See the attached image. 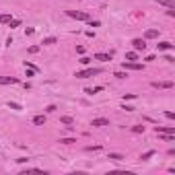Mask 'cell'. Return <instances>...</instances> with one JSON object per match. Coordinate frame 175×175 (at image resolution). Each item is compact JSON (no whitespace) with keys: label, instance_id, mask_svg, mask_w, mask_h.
Returning <instances> with one entry per match:
<instances>
[{"label":"cell","instance_id":"2","mask_svg":"<svg viewBox=\"0 0 175 175\" xmlns=\"http://www.w3.org/2000/svg\"><path fill=\"white\" fill-rule=\"evenodd\" d=\"M66 15L70 19H76V21H89V15L82 10H66Z\"/></svg>","mask_w":175,"mask_h":175},{"label":"cell","instance_id":"24","mask_svg":"<svg viewBox=\"0 0 175 175\" xmlns=\"http://www.w3.org/2000/svg\"><path fill=\"white\" fill-rule=\"evenodd\" d=\"M132 132H134V134H142V132H144V126H134Z\"/></svg>","mask_w":175,"mask_h":175},{"label":"cell","instance_id":"9","mask_svg":"<svg viewBox=\"0 0 175 175\" xmlns=\"http://www.w3.org/2000/svg\"><path fill=\"white\" fill-rule=\"evenodd\" d=\"M17 76H0V85H17Z\"/></svg>","mask_w":175,"mask_h":175},{"label":"cell","instance_id":"1","mask_svg":"<svg viewBox=\"0 0 175 175\" xmlns=\"http://www.w3.org/2000/svg\"><path fill=\"white\" fill-rule=\"evenodd\" d=\"M101 72V68H85V70H79L74 76L76 79H91V76H97Z\"/></svg>","mask_w":175,"mask_h":175},{"label":"cell","instance_id":"20","mask_svg":"<svg viewBox=\"0 0 175 175\" xmlns=\"http://www.w3.org/2000/svg\"><path fill=\"white\" fill-rule=\"evenodd\" d=\"M10 107V109H17V111H21V109H23V107H21V105L19 103H15V101H9V103H6Z\"/></svg>","mask_w":175,"mask_h":175},{"label":"cell","instance_id":"11","mask_svg":"<svg viewBox=\"0 0 175 175\" xmlns=\"http://www.w3.org/2000/svg\"><path fill=\"white\" fill-rule=\"evenodd\" d=\"M95 60H99V62H109V60H111V54L99 52V54H95Z\"/></svg>","mask_w":175,"mask_h":175},{"label":"cell","instance_id":"3","mask_svg":"<svg viewBox=\"0 0 175 175\" xmlns=\"http://www.w3.org/2000/svg\"><path fill=\"white\" fill-rule=\"evenodd\" d=\"M93 128H105V126H109V120L107 117H95L93 122H91Z\"/></svg>","mask_w":175,"mask_h":175},{"label":"cell","instance_id":"21","mask_svg":"<svg viewBox=\"0 0 175 175\" xmlns=\"http://www.w3.org/2000/svg\"><path fill=\"white\" fill-rule=\"evenodd\" d=\"M152 155H155V150H146V152H144V155H142L140 159H142V161H149V159L152 157Z\"/></svg>","mask_w":175,"mask_h":175},{"label":"cell","instance_id":"15","mask_svg":"<svg viewBox=\"0 0 175 175\" xmlns=\"http://www.w3.org/2000/svg\"><path fill=\"white\" fill-rule=\"evenodd\" d=\"M33 124H35V126H44V124H45V115H35Z\"/></svg>","mask_w":175,"mask_h":175},{"label":"cell","instance_id":"14","mask_svg":"<svg viewBox=\"0 0 175 175\" xmlns=\"http://www.w3.org/2000/svg\"><path fill=\"white\" fill-rule=\"evenodd\" d=\"M155 2L163 4V6H167V9H175V2H173V0H155Z\"/></svg>","mask_w":175,"mask_h":175},{"label":"cell","instance_id":"4","mask_svg":"<svg viewBox=\"0 0 175 175\" xmlns=\"http://www.w3.org/2000/svg\"><path fill=\"white\" fill-rule=\"evenodd\" d=\"M155 132L157 134H175L173 126H155Z\"/></svg>","mask_w":175,"mask_h":175},{"label":"cell","instance_id":"19","mask_svg":"<svg viewBox=\"0 0 175 175\" xmlns=\"http://www.w3.org/2000/svg\"><path fill=\"white\" fill-rule=\"evenodd\" d=\"M10 15H0V25H4V23H10Z\"/></svg>","mask_w":175,"mask_h":175},{"label":"cell","instance_id":"10","mask_svg":"<svg viewBox=\"0 0 175 175\" xmlns=\"http://www.w3.org/2000/svg\"><path fill=\"white\" fill-rule=\"evenodd\" d=\"M157 37H159V29H146L144 39H157Z\"/></svg>","mask_w":175,"mask_h":175},{"label":"cell","instance_id":"8","mask_svg":"<svg viewBox=\"0 0 175 175\" xmlns=\"http://www.w3.org/2000/svg\"><path fill=\"white\" fill-rule=\"evenodd\" d=\"M175 45L171 44V41H161V44H157V50L159 52H171Z\"/></svg>","mask_w":175,"mask_h":175},{"label":"cell","instance_id":"6","mask_svg":"<svg viewBox=\"0 0 175 175\" xmlns=\"http://www.w3.org/2000/svg\"><path fill=\"white\" fill-rule=\"evenodd\" d=\"M152 87L155 89H173V80H157V82H152Z\"/></svg>","mask_w":175,"mask_h":175},{"label":"cell","instance_id":"16","mask_svg":"<svg viewBox=\"0 0 175 175\" xmlns=\"http://www.w3.org/2000/svg\"><path fill=\"white\" fill-rule=\"evenodd\" d=\"M107 159H109V161H122V155H120V152H109V157H107Z\"/></svg>","mask_w":175,"mask_h":175},{"label":"cell","instance_id":"17","mask_svg":"<svg viewBox=\"0 0 175 175\" xmlns=\"http://www.w3.org/2000/svg\"><path fill=\"white\" fill-rule=\"evenodd\" d=\"M9 27H10V29H17V27H21V21H19V19H10Z\"/></svg>","mask_w":175,"mask_h":175},{"label":"cell","instance_id":"27","mask_svg":"<svg viewBox=\"0 0 175 175\" xmlns=\"http://www.w3.org/2000/svg\"><path fill=\"white\" fill-rule=\"evenodd\" d=\"M99 25H101L99 21H89V27H93V29H95V27H99Z\"/></svg>","mask_w":175,"mask_h":175},{"label":"cell","instance_id":"22","mask_svg":"<svg viewBox=\"0 0 175 175\" xmlns=\"http://www.w3.org/2000/svg\"><path fill=\"white\" fill-rule=\"evenodd\" d=\"M56 44V37H45L44 39V45H54Z\"/></svg>","mask_w":175,"mask_h":175},{"label":"cell","instance_id":"18","mask_svg":"<svg viewBox=\"0 0 175 175\" xmlns=\"http://www.w3.org/2000/svg\"><path fill=\"white\" fill-rule=\"evenodd\" d=\"M60 122L66 124V126H72V124H74V120H72V117H68V115H64V117H60Z\"/></svg>","mask_w":175,"mask_h":175},{"label":"cell","instance_id":"26","mask_svg":"<svg viewBox=\"0 0 175 175\" xmlns=\"http://www.w3.org/2000/svg\"><path fill=\"white\" fill-rule=\"evenodd\" d=\"M62 144H72V142H76V138H60Z\"/></svg>","mask_w":175,"mask_h":175},{"label":"cell","instance_id":"23","mask_svg":"<svg viewBox=\"0 0 175 175\" xmlns=\"http://www.w3.org/2000/svg\"><path fill=\"white\" fill-rule=\"evenodd\" d=\"M114 76H115V79H120V80H124V79H128V72H115Z\"/></svg>","mask_w":175,"mask_h":175},{"label":"cell","instance_id":"29","mask_svg":"<svg viewBox=\"0 0 175 175\" xmlns=\"http://www.w3.org/2000/svg\"><path fill=\"white\" fill-rule=\"evenodd\" d=\"M165 117H169V120H175V114H173V111H165Z\"/></svg>","mask_w":175,"mask_h":175},{"label":"cell","instance_id":"12","mask_svg":"<svg viewBox=\"0 0 175 175\" xmlns=\"http://www.w3.org/2000/svg\"><path fill=\"white\" fill-rule=\"evenodd\" d=\"M126 60L128 62H136L138 60V52H136V50H134V52H128L126 54Z\"/></svg>","mask_w":175,"mask_h":175},{"label":"cell","instance_id":"28","mask_svg":"<svg viewBox=\"0 0 175 175\" xmlns=\"http://www.w3.org/2000/svg\"><path fill=\"white\" fill-rule=\"evenodd\" d=\"M39 52V47H37V45H31V47H29V54H37Z\"/></svg>","mask_w":175,"mask_h":175},{"label":"cell","instance_id":"7","mask_svg":"<svg viewBox=\"0 0 175 175\" xmlns=\"http://www.w3.org/2000/svg\"><path fill=\"white\" fill-rule=\"evenodd\" d=\"M122 66H124V70H144V66L138 64V62H124Z\"/></svg>","mask_w":175,"mask_h":175},{"label":"cell","instance_id":"25","mask_svg":"<svg viewBox=\"0 0 175 175\" xmlns=\"http://www.w3.org/2000/svg\"><path fill=\"white\" fill-rule=\"evenodd\" d=\"M80 64H82V66H89V64H91V58H87V56H82V58H80Z\"/></svg>","mask_w":175,"mask_h":175},{"label":"cell","instance_id":"5","mask_svg":"<svg viewBox=\"0 0 175 175\" xmlns=\"http://www.w3.org/2000/svg\"><path fill=\"white\" fill-rule=\"evenodd\" d=\"M132 47H134L136 52H144V50H146V41L138 37V39H134V41H132Z\"/></svg>","mask_w":175,"mask_h":175},{"label":"cell","instance_id":"13","mask_svg":"<svg viewBox=\"0 0 175 175\" xmlns=\"http://www.w3.org/2000/svg\"><path fill=\"white\" fill-rule=\"evenodd\" d=\"M101 91H103V87H93V89H85V93H87V95H97V93H101Z\"/></svg>","mask_w":175,"mask_h":175}]
</instances>
